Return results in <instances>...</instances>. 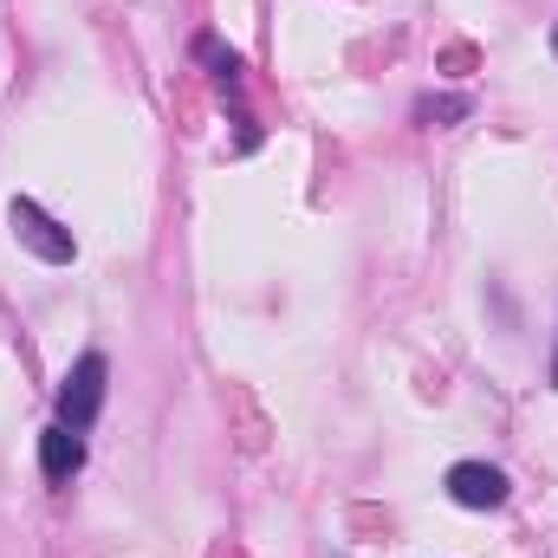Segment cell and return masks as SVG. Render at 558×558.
Listing matches in <instances>:
<instances>
[{"label": "cell", "instance_id": "1", "mask_svg": "<svg viewBox=\"0 0 558 558\" xmlns=\"http://www.w3.org/2000/svg\"><path fill=\"white\" fill-rule=\"evenodd\" d=\"M105 377H111V364L98 357V351H85L72 371H65V384H59V422L65 428H92L98 422V410H105Z\"/></svg>", "mask_w": 558, "mask_h": 558}, {"label": "cell", "instance_id": "2", "mask_svg": "<svg viewBox=\"0 0 558 558\" xmlns=\"http://www.w3.org/2000/svg\"><path fill=\"white\" fill-rule=\"evenodd\" d=\"M7 221H13V234H20V241L39 254V260H52V267H65V260L78 254V247H72V234H65V228H59V221H52L39 202H26V195H13Z\"/></svg>", "mask_w": 558, "mask_h": 558}, {"label": "cell", "instance_id": "3", "mask_svg": "<svg viewBox=\"0 0 558 558\" xmlns=\"http://www.w3.org/2000/svg\"><path fill=\"white\" fill-rule=\"evenodd\" d=\"M448 500H454V507H474V513L507 507V474L487 468V461H454V468H448Z\"/></svg>", "mask_w": 558, "mask_h": 558}, {"label": "cell", "instance_id": "4", "mask_svg": "<svg viewBox=\"0 0 558 558\" xmlns=\"http://www.w3.org/2000/svg\"><path fill=\"white\" fill-rule=\"evenodd\" d=\"M39 468H46V481H72V474L85 468V435L65 428V422H52V428L39 435Z\"/></svg>", "mask_w": 558, "mask_h": 558}, {"label": "cell", "instance_id": "5", "mask_svg": "<svg viewBox=\"0 0 558 558\" xmlns=\"http://www.w3.org/2000/svg\"><path fill=\"white\" fill-rule=\"evenodd\" d=\"M468 111H474L468 98H422V105H416L422 124H435V118H468Z\"/></svg>", "mask_w": 558, "mask_h": 558}, {"label": "cell", "instance_id": "6", "mask_svg": "<svg viewBox=\"0 0 558 558\" xmlns=\"http://www.w3.org/2000/svg\"><path fill=\"white\" fill-rule=\"evenodd\" d=\"M553 390H558V357H553Z\"/></svg>", "mask_w": 558, "mask_h": 558}, {"label": "cell", "instance_id": "7", "mask_svg": "<svg viewBox=\"0 0 558 558\" xmlns=\"http://www.w3.org/2000/svg\"><path fill=\"white\" fill-rule=\"evenodd\" d=\"M553 46H558V33H553Z\"/></svg>", "mask_w": 558, "mask_h": 558}]
</instances>
